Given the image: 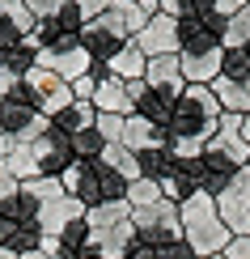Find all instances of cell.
Returning a JSON list of instances; mask_svg holds the SVG:
<instances>
[{"label":"cell","instance_id":"cell-1","mask_svg":"<svg viewBox=\"0 0 250 259\" xmlns=\"http://www.w3.org/2000/svg\"><path fill=\"white\" fill-rule=\"evenodd\" d=\"M178 217H182V242H187L199 259L225 255V246H229L233 234L225 230V221H221V212H216V200L212 196L195 191L187 204H178Z\"/></svg>","mask_w":250,"mask_h":259},{"label":"cell","instance_id":"cell-2","mask_svg":"<svg viewBox=\"0 0 250 259\" xmlns=\"http://www.w3.org/2000/svg\"><path fill=\"white\" fill-rule=\"evenodd\" d=\"M216 119H221V102H216L212 85H187L182 98L174 102L170 115V140H212Z\"/></svg>","mask_w":250,"mask_h":259},{"label":"cell","instance_id":"cell-3","mask_svg":"<svg viewBox=\"0 0 250 259\" xmlns=\"http://www.w3.org/2000/svg\"><path fill=\"white\" fill-rule=\"evenodd\" d=\"M64 191L72 200H81L85 208L93 204H111V200H127V179H119L115 170H106L102 161H72L60 175Z\"/></svg>","mask_w":250,"mask_h":259},{"label":"cell","instance_id":"cell-4","mask_svg":"<svg viewBox=\"0 0 250 259\" xmlns=\"http://www.w3.org/2000/svg\"><path fill=\"white\" fill-rule=\"evenodd\" d=\"M132 225H136V238L153 251H166V246L182 242V217H178V204L157 200L148 208H132Z\"/></svg>","mask_w":250,"mask_h":259},{"label":"cell","instance_id":"cell-5","mask_svg":"<svg viewBox=\"0 0 250 259\" xmlns=\"http://www.w3.org/2000/svg\"><path fill=\"white\" fill-rule=\"evenodd\" d=\"M34 68H47V72H56L60 81H81V77H89L93 72V56L85 51V42L81 34L77 38H60L56 47H47V51H34Z\"/></svg>","mask_w":250,"mask_h":259},{"label":"cell","instance_id":"cell-6","mask_svg":"<svg viewBox=\"0 0 250 259\" xmlns=\"http://www.w3.org/2000/svg\"><path fill=\"white\" fill-rule=\"evenodd\" d=\"M225 30H229V17H221V13H204V17L187 13L178 21V42H182L178 56H204V51L221 47Z\"/></svg>","mask_w":250,"mask_h":259},{"label":"cell","instance_id":"cell-7","mask_svg":"<svg viewBox=\"0 0 250 259\" xmlns=\"http://www.w3.org/2000/svg\"><path fill=\"white\" fill-rule=\"evenodd\" d=\"M21 85L30 90L34 106L47 115V119H56L60 111H68V106L77 102V98H72V85H68V81H60L56 72H47V68H30L26 77H21Z\"/></svg>","mask_w":250,"mask_h":259},{"label":"cell","instance_id":"cell-8","mask_svg":"<svg viewBox=\"0 0 250 259\" xmlns=\"http://www.w3.org/2000/svg\"><path fill=\"white\" fill-rule=\"evenodd\" d=\"M216 212L229 234H250V166H242L229 179V187L216 196Z\"/></svg>","mask_w":250,"mask_h":259},{"label":"cell","instance_id":"cell-9","mask_svg":"<svg viewBox=\"0 0 250 259\" xmlns=\"http://www.w3.org/2000/svg\"><path fill=\"white\" fill-rule=\"evenodd\" d=\"M140 51H144V60H157V56H178L182 42H178V21L166 17V13H153L144 21V30L132 38Z\"/></svg>","mask_w":250,"mask_h":259},{"label":"cell","instance_id":"cell-10","mask_svg":"<svg viewBox=\"0 0 250 259\" xmlns=\"http://www.w3.org/2000/svg\"><path fill=\"white\" fill-rule=\"evenodd\" d=\"M30 149H34V161H38V175H47V179H60L64 170L72 166V140L64 136V132H42L38 140H30Z\"/></svg>","mask_w":250,"mask_h":259},{"label":"cell","instance_id":"cell-11","mask_svg":"<svg viewBox=\"0 0 250 259\" xmlns=\"http://www.w3.org/2000/svg\"><path fill=\"white\" fill-rule=\"evenodd\" d=\"M144 85L178 102V98H182V90H187V81H182V64H178V56H157V60H148V68H144Z\"/></svg>","mask_w":250,"mask_h":259},{"label":"cell","instance_id":"cell-12","mask_svg":"<svg viewBox=\"0 0 250 259\" xmlns=\"http://www.w3.org/2000/svg\"><path fill=\"white\" fill-rule=\"evenodd\" d=\"M85 217V204L81 200H72V196H60V200H51L47 208H38V230H42V238H60L64 230H68L72 221H81Z\"/></svg>","mask_w":250,"mask_h":259},{"label":"cell","instance_id":"cell-13","mask_svg":"<svg viewBox=\"0 0 250 259\" xmlns=\"http://www.w3.org/2000/svg\"><path fill=\"white\" fill-rule=\"evenodd\" d=\"M123 145L132 149V153H144V149H166L170 145V132L157 123H148L144 115H127L123 123Z\"/></svg>","mask_w":250,"mask_h":259},{"label":"cell","instance_id":"cell-14","mask_svg":"<svg viewBox=\"0 0 250 259\" xmlns=\"http://www.w3.org/2000/svg\"><path fill=\"white\" fill-rule=\"evenodd\" d=\"M221 60H225V47H212V51H204V56H178L182 81L187 85H216V77H221Z\"/></svg>","mask_w":250,"mask_h":259},{"label":"cell","instance_id":"cell-15","mask_svg":"<svg viewBox=\"0 0 250 259\" xmlns=\"http://www.w3.org/2000/svg\"><path fill=\"white\" fill-rule=\"evenodd\" d=\"M93 106L102 115H136V102L127 98V85L119 77H97V94H93Z\"/></svg>","mask_w":250,"mask_h":259},{"label":"cell","instance_id":"cell-16","mask_svg":"<svg viewBox=\"0 0 250 259\" xmlns=\"http://www.w3.org/2000/svg\"><path fill=\"white\" fill-rule=\"evenodd\" d=\"M144 68H148V60H144V51H140L136 42H127L123 51H115V56L106 60V77H119V81H140Z\"/></svg>","mask_w":250,"mask_h":259},{"label":"cell","instance_id":"cell-17","mask_svg":"<svg viewBox=\"0 0 250 259\" xmlns=\"http://www.w3.org/2000/svg\"><path fill=\"white\" fill-rule=\"evenodd\" d=\"M97 123V106L93 102H72L68 111H60L56 119H51V127H56V132H64V136H77V132H89V127Z\"/></svg>","mask_w":250,"mask_h":259},{"label":"cell","instance_id":"cell-18","mask_svg":"<svg viewBox=\"0 0 250 259\" xmlns=\"http://www.w3.org/2000/svg\"><path fill=\"white\" fill-rule=\"evenodd\" d=\"M221 111H233V115H250V81H229V77H216L212 85Z\"/></svg>","mask_w":250,"mask_h":259},{"label":"cell","instance_id":"cell-19","mask_svg":"<svg viewBox=\"0 0 250 259\" xmlns=\"http://www.w3.org/2000/svg\"><path fill=\"white\" fill-rule=\"evenodd\" d=\"M119 221H132V204H127V200H111V204H93V208H85V225H89V230L119 225Z\"/></svg>","mask_w":250,"mask_h":259},{"label":"cell","instance_id":"cell-20","mask_svg":"<svg viewBox=\"0 0 250 259\" xmlns=\"http://www.w3.org/2000/svg\"><path fill=\"white\" fill-rule=\"evenodd\" d=\"M21 196H26L34 208H47L51 200H60V196H68L64 191V183L60 179H47V175H38V179H30V183H21Z\"/></svg>","mask_w":250,"mask_h":259},{"label":"cell","instance_id":"cell-21","mask_svg":"<svg viewBox=\"0 0 250 259\" xmlns=\"http://www.w3.org/2000/svg\"><path fill=\"white\" fill-rule=\"evenodd\" d=\"M97 161H102L106 170H115L119 179H127V183H132V179H140V170H136V153H132L127 145H106Z\"/></svg>","mask_w":250,"mask_h":259},{"label":"cell","instance_id":"cell-22","mask_svg":"<svg viewBox=\"0 0 250 259\" xmlns=\"http://www.w3.org/2000/svg\"><path fill=\"white\" fill-rule=\"evenodd\" d=\"M136 115H144V119H148V123H157V127H170L174 98H166V94H157V90H148L144 98L136 102Z\"/></svg>","mask_w":250,"mask_h":259},{"label":"cell","instance_id":"cell-23","mask_svg":"<svg viewBox=\"0 0 250 259\" xmlns=\"http://www.w3.org/2000/svg\"><path fill=\"white\" fill-rule=\"evenodd\" d=\"M170 166H174V157H170V145L166 149H144V153H136V170H140V179H166L170 175Z\"/></svg>","mask_w":250,"mask_h":259},{"label":"cell","instance_id":"cell-24","mask_svg":"<svg viewBox=\"0 0 250 259\" xmlns=\"http://www.w3.org/2000/svg\"><path fill=\"white\" fill-rule=\"evenodd\" d=\"M5 246L13 255H30V251H38V246H42V230H38V225H13L9 238H5Z\"/></svg>","mask_w":250,"mask_h":259},{"label":"cell","instance_id":"cell-25","mask_svg":"<svg viewBox=\"0 0 250 259\" xmlns=\"http://www.w3.org/2000/svg\"><path fill=\"white\" fill-rule=\"evenodd\" d=\"M102 149H106V140L97 136V127L72 136V161H97V157H102Z\"/></svg>","mask_w":250,"mask_h":259},{"label":"cell","instance_id":"cell-26","mask_svg":"<svg viewBox=\"0 0 250 259\" xmlns=\"http://www.w3.org/2000/svg\"><path fill=\"white\" fill-rule=\"evenodd\" d=\"M161 200V183L157 179H132L127 183V204L132 208H148V204Z\"/></svg>","mask_w":250,"mask_h":259},{"label":"cell","instance_id":"cell-27","mask_svg":"<svg viewBox=\"0 0 250 259\" xmlns=\"http://www.w3.org/2000/svg\"><path fill=\"white\" fill-rule=\"evenodd\" d=\"M0 68L13 72V77H26V72L34 68V47L21 42V47H13V51H0Z\"/></svg>","mask_w":250,"mask_h":259},{"label":"cell","instance_id":"cell-28","mask_svg":"<svg viewBox=\"0 0 250 259\" xmlns=\"http://www.w3.org/2000/svg\"><path fill=\"white\" fill-rule=\"evenodd\" d=\"M221 77H229V81H250V51H246V47H229V51H225Z\"/></svg>","mask_w":250,"mask_h":259},{"label":"cell","instance_id":"cell-29","mask_svg":"<svg viewBox=\"0 0 250 259\" xmlns=\"http://www.w3.org/2000/svg\"><path fill=\"white\" fill-rule=\"evenodd\" d=\"M225 51L229 47H246L250 51V5L242 9V13H233L229 17V30H225V42H221Z\"/></svg>","mask_w":250,"mask_h":259},{"label":"cell","instance_id":"cell-30","mask_svg":"<svg viewBox=\"0 0 250 259\" xmlns=\"http://www.w3.org/2000/svg\"><path fill=\"white\" fill-rule=\"evenodd\" d=\"M0 17L13 21L21 34H30V30H34V13L26 9V0H0Z\"/></svg>","mask_w":250,"mask_h":259},{"label":"cell","instance_id":"cell-31","mask_svg":"<svg viewBox=\"0 0 250 259\" xmlns=\"http://www.w3.org/2000/svg\"><path fill=\"white\" fill-rule=\"evenodd\" d=\"M123 123H127L123 115H102V111H97V123L93 127H97V136H102L106 145H123Z\"/></svg>","mask_w":250,"mask_h":259},{"label":"cell","instance_id":"cell-32","mask_svg":"<svg viewBox=\"0 0 250 259\" xmlns=\"http://www.w3.org/2000/svg\"><path fill=\"white\" fill-rule=\"evenodd\" d=\"M93 94H97V77H93V72L81 77V81H72V98H77V102H93Z\"/></svg>","mask_w":250,"mask_h":259},{"label":"cell","instance_id":"cell-33","mask_svg":"<svg viewBox=\"0 0 250 259\" xmlns=\"http://www.w3.org/2000/svg\"><path fill=\"white\" fill-rule=\"evenodd\" d=\"M72 5L81 9V17H85V21H93V17H102L106 9L115 5V0H72Z\"/></svg>","mask_w":250,"mask_h":259},{"label":"cell","instance_id":"cell-34","mask_svg":"<svg viewBox=\"0 0 250 259\" xmlns=\"http://www.w3.org/2000/svg\"><path fill=\"white\" fill-rule=\"evenodd\" d=\"M225 259H250V234H233L225 246Z\"/></svg>","mask_w":250,"mask_h":259},{"label":"cell","instance_id":"cell-35","mask_svg":"<svg viewBox=\"0 0 250 259\" xmlns=\"http://www.w3.org/2000/svg\"><path fill=\"white\" fill-rule=\"evenodd\" d=\"M157 13H166L174 21H182L187 17V0H157Z\"/></svg>","mask_w":250,"mask_h":259},{"label":"cell","instance_id":"cell-36","mask_svg":"<svg viewBox=\"0 0 250 259\" xmlns=\"http://www.w3.org/2000/svg\"><path fill=\"white\" fill-rule=\"evenodd\" d=\"M161 259H199V255H195L187 242H174V246H166V251H161Z\"/></svg>","mask_w":250,"mask_h":259},{"label":"cell","instance_id":"cell-37","mask_svg":"<svg viewBox=\"0 0 250 259\" xmlns=\"http://www.w3.org/2000/svg\"><path fill=\"white\" fill-rule=\"evenodd\" d=\"M246 5H250V0H216V13H221V17H233V13H242Z\"/></svg>","mask_w":250,"mask_h":259},{"label":"cell","instance_id":"cell-38","mask_svg":"<svg viewBox=\"0 0 250 259\" xmlns=\"http://www.w3.org/2000/svg\"><path fill=\"white\" fill-rule=\"evenodd\" d=\"M123 259H161V251H153V246H144V242H136Z\"/></svg>","mask_w":250,"mask_h":259},{"label":"cell","instance_id":"cell-39","mask_svg":"<svg viewBox=\"0 0 250 259\" xmlns=\"http://www.w3.org/2000/svg\"><path fill=\"white\" fill-rule=\"evenodd\" d=\"M187 13L204 17V13H216V0H187Z\"/></svg>","mask_w":250,"mask_h":259},{"label":"cell","instance_id":"cell-40","mask_svg":"<svg viewBox=\"0 0 250 259\" xmlns=\"http://www.w3.org/2000/svg\"><path fill=\"white\" fill-rule=\"evenodd\" d=\"M5 238H9V221L0 217V246H5Z\"/></svg>","mask_w":250,"mask_h":259},{"label":"cell","instance_id":"cell-41","mask_svg":"<svg viewBox=\"0 0 250 259\" xmlns=\"http://www.w3.org/2000/svg\"><path fill=\"white\" fill-rule=\"evenodd\" d=\"M242 136H246V145H250V115H246V123H242Z\"/></svg>","mask_w":250,"mask_h":259},{"label":"cell","instance_id":"cell-42","mask_svg":"<svg viewBox=\"0 0 250 259\" xmlns=\"http://www.w3.org/2000/svg\"><path fill=\"white\" fill-rule=\"evenodd\" d=\"M0 259H17L13 251H9V246H0Z\"/></svg>","mask_w":250,"mask_h":259},{"label":"cell","instance_id":"cell-43","mask_svg":"<svg viewBox=\"0 0 250 259\" xmlns=\"http://www.w3.org/2000/svg\"><path fill=\"white\" fill-rule=\"evenodd\" d=\"M208 259H225V255H208Z\"/></svg>","mask_w":250,"mask_h":259}]
</instances>
